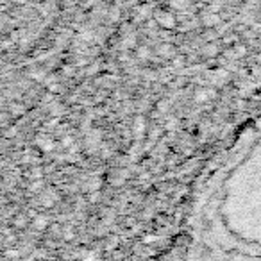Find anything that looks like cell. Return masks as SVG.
Masks as SVG:
<instances>
[{"mask_svg": "<svg viewBox=\"0 0 261 261\" xmlns=\"http://www.w3.org/2000/svg\"><path fill=\"white\" fill-rule=\"evenodd\" d=\"M143 2H150V0H143Z\"/></svg>", "mask_w": 261, "mask_h": 261, "instance_id": "cell-12", "label": "cell"}, {"mask_svg": "<svg viewBox=\"0 0 261 261\" xmlns=\"http://www.w3.org/2000/svg\"><path fill=\"white\" fill-rule=\"evenodd\" d=\"M38 143H40V149L43 150V152H52V150L56 149L54 140H50V138H40Z\"/></svg>", "mask_w": 261, "mask_h": 261, "instance_id": "cell-3", "label": "cell"}, {"mask_svg": "<svg viewBox=\"0 0 261 261\" xmlns=\"http://www.w3.org/2000/svg\"><path fill=\"white\" fill-rule=\"evenodd\" d=\"M206 52H207L210 56H215V54H217V47H215V45H211V47H207V48H206Z\"/></svg>", "mask_w": 261, "mask_h": 261, "instance_id": "cell-10", "label": "cell"}, {"mask_svg": "<svg viewBox=\"0 0 261 261\" xmlns=\"http://www.w3.org/2000/svg\"><path fill=\"white\" fill-rule=\"evenodd\" d=\"M15 2H20V4H22V2H25V0H15Z\"/></svg>", "mask_w": 261, "mask_h": 261, "instance_id": "cell-11", "label": "cell"}, {"mask_svg": "<svg viewBox=\"0 0 261 261\" xmlns=\"http://www.w3.org/2000/svg\"><path fill=\"white\" fill-rule=\"evenodd\" d=\"M47 217H43V215H38V217H34V227L36 229H43L47 227Z\"/></svg>", "mask_w": 261, "mask_h": 261, "instance_id": "cell-6", "label": "cell"}, {"mask_svg": "<svg viewBox=\"0 0 261 261\" xmlns=\"http://www.w3.org/2000/svg\"><path fill=\"white\" fill-rule=\"evenodd\" d=\"M149 15H150V8L149 6H140V8H136V16L138 18H149Z\"/></svg>", "mask_w": 261, "mask_h": 261, "instance_id": "cell-5", "label": "cell"}, {"mask_svg": "<svg viewBox=\"0 0 261 261\" xmlns=\"http://www.w3.org/2000/svg\"><path fill=\"white\" fill-rule=\"evenodd\" d=\"M211 95H213V91H211V90H202V91H199V93H197V100L204 102V100H207V97H211Z\"/></svg>", "mask_w": 261, "mask_h": 261, "instance_id": "cell-7", "label": "cell"}, {"mask_svg": "<svg viewBox=\"0 0 261 261\" xmlns=\"http://www.w3.org/2000/svg\"><path fill=\"white\" fill-rule=\"evenodd\" d=\"M138 58L149 59V58H150V48H149V47H140V48H138Z\"/></svg>", "mask_w": 261, "mask_h": 261, "instance_id": "cell-9", "label": "cell"}, {"mask_svg": "<svg viewBox=\"0 0 261 261\" xmlns=\"http://www.w3.org/2000/svg\"><path fill=\"white\" fill-rule=\"evenodd\" d=\"M143 130H145V120H143V116H138V118L135 120V133H136V136H142Z\"/></svg>", "mask_w": 261, "mask_h": 261, "instance_id": "cell-4", "label": "cell"}, {"mask_svg": "<svg viewBox=\"0 0 261 261\" xmlns=\"http://www.w3.org/2000/svg\"><path fill=\"white\" fill-rule=\"evenodd\" d=\"M202 23L206 27H215V25H218V23H220V16H218L217 13L210 11V13H206V15L202 16Z\"/></svg>", "mask_w": 261, "mask_h": 261, "instance_id": "cell-2", "label": "cell"}, {"mask_svg": "<svg viewBox=\"0 0 261 261\" xmlns=\"http://www.w3.org/2000/svg\"><path fill=\"white\" fill-rule=\"evenodd\" d=\"M154 18H156V22L160 23L161 27H165V29H172V27L175 25V16L168 11H156L154 13Z\"/></svg>", "mask_w": 261, "mask_h": 261, "instance_id": "cell-1", "label": "cell"}, {"mask_svg": "<svg viewBox=\"0 0 261 261\" xmlns=\"http://www.w3.org/2000/svg\"><path fill=\"white\" fill-rule=\"evenodd\" d=\"M170 4H172V8H175V9H186L188 0H172Z\"/></svg>", "mask_w": 261, "mask_h": 261, "instance_id": "cell-8", "label": "cell"}]
</instances>
